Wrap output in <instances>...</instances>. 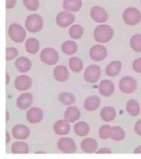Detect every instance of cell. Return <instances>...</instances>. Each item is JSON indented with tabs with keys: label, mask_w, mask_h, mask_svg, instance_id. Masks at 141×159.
<instances>
[{
	"label": "cell",
	"mask_w": 141,
	"mask_h": 159,
	"mask_svg": "<svg viewBox=\"0 0 141 159\" xmlns=\"http://www.w3.org/2000/svg\"><path fill=\"white\" fill-rule=\"evenodd\" d=\"M57 147L60 151L66 153H73L76 151V145L73 139L69 138H62L59 139Z\"/></svg>",
	"instance_id": "9"
},
{
	"label": "cell",
	"mask_w": 141,
	"mask_h": 159,
	"mask_svg": "<svg viewBox=\"0 0 141 159\" xmlns=\"http://www.w3.org/2000/svg\"><path fill=\"white\" fill-rule=\"evenodd\" d=\"M43 112L38 107H32L28 110L26 113V118L29 123L32 124H38L42 120Z\"/></svg>",
	"instance_id": "12"
},
{
	"label": "cell",
	"mask_w": 141,
	"mask_h": 159,
	"mask_svg": "<svg viewBox=\"0 0 141 159\" xmlns=\"http://www.w3.org/2000/svg\"><path fill=\"white\" fill-rule=\"evenodd\" d=\"M125 137V133L122 127L115 126L112 127L111 138L113 140L119 141L122 140Z\"/></svg>",
	"instance_id": "32"
},
{
	"label": "cell",
	"mask_w": 141,
	"mask_h": 159,
	"mask_svg": "<svg viewBox=\"0 0 141 159\" xmlns=\"http://www.w3.org/2000/svg\"><path fill=\"white\" fill-rule=\"evenodd\" d=\"M12 152L14 154H27L29 153L28 145L24 142H15L12 144Z\"/></svg>",
	"instance_id": "27"
},
{
	"label": "cell",
	"mask_w": 141,
	"mask_h": 159,
	"mask_svg": "<svg viewBox=\"0 0 141 159\" xmlns=\"http://www.w3.org/2000/svg\"><path fill=\"white\" fill-rule=\"evenodd\" d=\"M99 90L100 94L103 96L110 97L114 92V84L111 80H103L99 84Z\"/></svg>",
	"instance_id": "13"
},
{
	"label": "cell",
	"mask_w": 141,
	"mask_h": 159,
	"mask_svg": "<svg viewBox=\"0 0 141 159\" xmlns=\"http://www.w3.org/2000/svg\"><path fill=\"white\" fill-rule=\"evenodd\" d=\"M89 55L91 59L95 61H101L106 58L108 51L103 45L96 44L90 48Z\"/></svg>",
	"instance_id": "8"
},
{
	"label": "cell",
	"mask_w": 141,
	"mask_h": 159,
	"mask_svg": "<svg viewBox=\"0 0 141 159\" xmlns=\"http://www.w3.org/2000/svg\"><path fill=\"white\" fill-rule=\"evenodd\" d=\"M6 121L7 122H8L9 119V114L8 112L7 111H6Z\"/></svg>",
	"instance_id": "46"
},
{
	"label": "cell",
	"mask_w": 141,
	"mask_h": 159,
	"mask_svg": "<svg viewBox=\"0 0 141 159\" xmlns=\"http://www.w3.org/2000/svg\"><path fill=\"white\" fill-rule=\"evenodd\" d=\"M134 129L138 135L141 136V119L138 120L135 123Z\"/></svg>",
	"instance_id": "40"
},
{
	"label": "cell",
	"mask_w": 141,
	"mask_h": 159,
	"mask_svg": "<svg viewBox=\"0 0 141 159\" xmlns=\"http://www.w3.org/2000/svg\"><path fill=\"white\" fill-rule=\"evenodd\" d=\"M90 15L93 20L98 23L106 22L108 19L106 11L102 7L95 6L91 8Z\"/></svg>",
	"instance_id": "11"
},
{
	"label": "cell",
	"mask_w": 141,
	"mask_h": 159,
	"mask_svg": "<svg viewBox=\"0 0 141 159\" xmlns=\"http://www.w3.org/2000/svg\"><path fill=\"white\" fill-rule=\"evenodd\" d=\"M111 153V150L106 148H101L96 152V153H97V154H103V153L110 154Z\"/></svg>",
	"instance_id": "42"
},
{
	"label": "cell",
	"mask_w": 141,
	"mask_h": 159,
	"mask_svg": "<svg viewBox=\"0 0 141 159\" xmlns=\"http://www.w3.org/2000/svg\"><path fill=\"white\" fill-rule=\"evenodd\" d=\"M12 134L14 138L17 140H25L30 134V129L26 126L18 125L15 126L12 129Z\"/></svg>",
	"instance_id": "14"
},
{
	"label": "cell",
	"mask_w": 141,
	"mask_h": 159,
	"mask_svg": "<svg viewBox=\"0 0 141 159\" xmlns=\"http://www.w3.org/2000/svg\"><path fill=\"white\" fill-rule=\"evenodd\" d=\"M133 68L138 73H141V57L136 59L133 61Z\"/></svg>",
	"instance_id": "39"
},
{
	"label": "cell",
	"mask_w": 141,
	"mask_h": 159,
	"mask_svg": "<svg viewBox=\"0 0 141 159\" xmlns=\"http://www.w3.org/2000/svg\"><path fill=\"white\" fill-rule=\"evenodd\" d=\"M58 52L52 48L43 49L40 54V60L42 62L48 65H56L59 61Z\"/></svg>",
	"instance_id": "5"
},
{
	"label": "cell",
	"mask_w": 141,
	"mask_h": 159,
	"mask_svg": "<svg viewBox=\"0 0 141 159\" xmlns=\"http://www.w3.org/2000/svg\"><path fill=\"white\" fill-rule=\"evenodd\" d=\"M15 66L17 70L21 73H26L30 70L32 67L31 62L28 58L21 57L16 59Z\"/></svg>",
	"instance_id": "24"
},
{
	"label": "cell",
	"mask_w": 141,
	"mask_h": 159,
	"mask_svg": "<svg viewBox=\"0 0 141 159\" xmlns=\"http://www.w3.org/2000/svg\"><path fill=\"white\" fill-rule=\"evenodd\" d=\"M111 128L109 125H102L99 130V135L103 140H106L111 137Z\"/></svg>",
	"instance_id": "36"
},
{
	"label": "cell",
	"mask_w": 141,
	"mask_h": 159,
	"mask_svg": "<svg viewBox=\"0 0 141 159\" xmlns=\"http://www.w3.org/2000/svg\"><path fill=\"white\" fill-rule=\"evenodd\" d=\"M75 16L73 13L62 11L58 14L56 18L57 25L62 28H67L74 22Z\"/></svg>",
	"instance_id": "10"
},
{
	"label": "cell",
	"mask_w": 141,
	"mask_h": 159,
	"mask_svg": "<svg viewBox=\"0 0 141 159\" xmlns=\"http://www.w3.org/2000/svg\"><path fill=\"white\" fill-rule=\"evenodd\" d=\"M16 4V0H6L7 9H11L15 7Z\"/></svg>",
	"instance_id": "41"
},
{
	"label": "cell",
	"mask_w": 141,
	"mask_h": 159,
	"mask_svg": "<svg viewBox=\"0 0 141 159\" xmlns=\"http://www.w3.org/2000/svg\"><path fill=\"white\" fill-rule=\"evenodd\" d=\"M55 79L60 82H65L69 78V72L66 66L60 65L55 68L53 71Z\"/></svg>",
	"instance_id": "17"
},
{
	"label": "cell",
	"mask_w": 141,
	"mask_h": 159,
	"mask_svg": "<svg viewBox=\"0 0 141 159\" xmlns=\"http://www.w3.org/2000/svg\"><path fill=\"white\" fill-rule=\"evenodd\" d=\"M10 81V77L7 73H6V84H7Z\"/></svg>",
	"instance_id": "45"
},
{
	"label": "cell",
	"mask_w": 141,
	"mask_h": 159,
	"mask_svg": "<svg viewBox=\"0 0 141 159\" xmlns=\"http://www.w3.org/2000/svg\"><path fill=\"white\" fill-rule=\"evenodd\" d=\"M39 41L35 38H29L25 43L26 51L31 54H37L39 51Z\"/></svg>",
	"instance_id": "26"
},
{
	"label": "cell",
	"mask_w": 141,
	"mask_h": 159,
	"mask_svg": "<svg viewBox=\"0 0 141 159\" xmlns=\"http://www.w3.org/2000/svg\"><path fill=\"white\" fill-rule=\"evenodd\" d=\"M130 45L133 51L141 52V34H135L131 38Z\"/></svg>",
	"instance_id": "35"
},
{
	"label": "cell",
	"mask_w": 141,
	"mask_h": 159,
	"mask_svg": "<svg viewBox=\"0 0 141 159\" xmlns=\"http://www.w3.org/2000/svg\"><path fill=\"white\" fill-rule=\"evenodd\" d=\"M10 141L9 134L7 132H6V143H8Z\"/></svg>",
	"instance_id": "44"
},
{
	"label": "cell",
	"mask_w": 141,
	"mask_h": 159,
	"mask_svg": "<svg viewBox=\"0 0 141 159\" xmlns=\"http://www.w3.org/2000/svg\"><path fill=\"white\" fill-rule=\"evenodd\" d=\"M43 25V19L40 15L37 14L29 15L25 20L26 29L32 33L39 32L42 29Z\"/></svg>",
	"instance_id": "2"
},
{
	"label": "cell",
	"mask_w": 141,
	"mask_h": 159,
	"mask_svg": "<svg viewBox=\"0 0 141 159\" xmlns=\"http://www.w3.org/2000/svg\"><path fill=\"white\" fill-rule=\"evenodd\" d=\"M7 31L10 38L16 43H21L26 39V31L19 24H11L8 27Z\"/></svg>",
	"instance_id": "4"
},
{
	"label": "cell",
	"mask_w": 141,
	"mask_h": 159,
	"mask_svg": "<svg viewBox=\"0 0 141 159\" xmlns=\"http://www.w3.org/2000/svg\"><path fill=\"white\" fill-rule=\"evenodd\" d=\"M114 31L112 28L107 25L97 26L94 32L95 40L100 43H106L111 41L113 38Z\"/></svg>",
	"instance_id": "1"
},
{
	"label": "cell",
	"mask_w": 141,
	"mask_h": 159,
	"mask_svg": "<svg viewBox=\"0 0 141 159\" xmlns=\"http://www.w3.org/2000/svg\"><path fill=\"white\" fill-rule=\"evenodd\" d=\"M116 115V111L115 109L111 106L105 107L103 108L100 113L101 119L107 122L114 120Z\"/></svg>",
	"instance_id": "22"
},
{
	"label": "cell",
	"mask_w": 141,
	"mask_h": 159,
	"mask_svg": "<svg viewBox=\"0 0 141 159\" xmlns=\"http://www.w3.org/2000/svg\"><path fill=\"white\" fill-rule=\"evenodd\" d=\"M122 66V63L120 61H114L111 62L106 67V74L111 78L117 76L121 70Z\"/></svg>",
	"instance_id": "23"
},
{
	"label": "cell",
	"mask_w": 141,
	"mask_h": 159,
	"mask_svg": "<svg viewBox=\"0 0 141 159\" xmlns=\"http://www.w3.org/2000/svg\"><path fill=\"white\" fill-rule=\"evenodd\" d=\"M141 3V0H140Z\"/></svg>",
	"instance_id": "47"
},
{
	"label": "cell",
	"mask_w": 141,
	"mask_h": 159,
	"mask_svg": "<svg viewBox=\"0 0 141 159\" xmlns=\"http://www.w3.org/2000/svg\"><path fill=\"white\" fill-rule=\"evenodd\" d=\"M82 6V0H64L63 7L66 10L72 12H77Z\"/></svg>",
	"instance_id": "25"
},
{
	"label": "cell",
	"mask_w": 141,
	"mask_h": 159,
	"mask_svg": "<svg viewBox=\"0 0 141 159\" xmlns=\"http://www.w3.org/2000/svg\"><path fill=\"white\" fill-rule=\"evenodd\" d=\"M81 147L83 151L87 153H95L98 149V143L95 139L87 138L84 139L81 143Z\"/></svg>",
	"instance_id": "20"
},
{
	"label": "cell",
	"mask_w": 141,
	"mask_h": 159,
	"mask_svg": "<svg viewBox=\"0 0 141 159\" xmlns=\"http://www.w3.org/2000/svg\"><path fill=\"white\" fill-rule=\"evenodd\" d=\"M137 87L136 80L133 77L125 76L120 80L119 88L120 90L125 94H130L136 90Z\"/></svg>",
	"instance_id": "7"
},
{
	"label": "cell",
	"mask_w": 141,
	"mask_h": 159,
	"mask_svg": "<svg viewBox=\"0 0 141 159\" xmlns=\"http://www.w3.org/2000/svg\"><path fill=\"white\" fill-rule=\"evenodd\" d=\"M59 101L65 106L73 104L75 101V97L74 95L69 92H63L58 96Z\"/></svg>",
	"instance_id": "34"
},
{
	"label": "cell",
	"mask_w": 141,
	"mask_h": 159,
	"mask_svg": "<svg viewBox=\"0 0 141 159\" xmlns=\"http://www.w3.org/2000/svg\"><path fill=\"white\" fill-rule=\"evenodd\" d=\"M122 18L124 22L128 25L135 26L141 21V13L137 8L129 7L124 11Z\"/></svg>",
	"instance_id": "3"
},
{
	"label": "cell",
	"mask_w": 141,
	"mask_h": 159,
	"mask_svg": "<svg viewBox=\"0 0 141 159\" xmlns=\"http://www.w3.org/2000/svg\"><path fill=\"white\" fill-rule=\"evenodd\" d=\"M101 76V69L98 65H90L85 69L84 77L85 81L90 84H94L98 82Z\"/></svg>",
	"instance_id": "6"
},
{
	"label": "cell",
	"mask_w": 141,
	"mask_h": 159,
	"mask_svg": "<svg viewBox=\"0 0 141 159\" xmlns=\"http://www.w3.org/2000/svg\"><path fill=\"white\" fill-rule=\"evenodd\" d=\"M81 113L78 108L75 106L70 107L66 110L64 119L69 123H73L80 118Z\"/></svg>",
	"instance_id": "19"
},
{
	"label": "cell",
	"mask_w": 141,
	"mask_h": 159,
	"mask_svg": "<svg viewBox=\"0 0 141 159\" xmlns=\"http://www.w3.org/2000/svg\"><path fill=\"white\" fill-rule=\"evenodd\" d=\"M69 66L72 71L79 73L83 69V61L78 57H72L69 61Z\"/></svg>",
	"instance_id": "31"
},
{
	"label": "cell",
	"mask_w": 141,
	"mask_h": 159,
	"mask_svg": "<svg viewBox=\"0 0 141 159\" xmlns=\"http://www.w3.org/2000/svg\"><path fill=\"white\" fill-rule=\"evenodd\" d=\"M24 6L28 10L36 11L39 7V0H23Z\"/></svg>",
	"instance_id": "37"
},
{
	"label": "cell",
	"mask_w": 141,
	"mask_h": 159,
	"mask_svg": "<svg viewBox=\"0 0 141 159\" xmlns=\"http://www.w3.org/2000/svg\"><path fill=\"white\" fill-rule=\"evenodd\" d=\"M77 50V46L74 41H67L63 42L62 45V51L66 55H72Z\"/></svg>",
	"instance_id": "30"
},
{
	"label": "cell",
	"mask_w": 141,
	"mask_h": 159,
	"mask_svg": "<svg viewBox=\"0 0 141 159\" xmlns=\"http://www.w3.org/2000/svg\"><path fill=\"white\" fill-rule=\"evenodd\" d=\"M31 78L26 75L18 76L15 80V88L19 91H25L30 88L32 85Z\"/></svg>",
	"instance_id": "15"
},
{
	"label": "cell",
	"mask_w": 141,
	"mask_h": 159,
	"mask_svg": "<svg viewBox=\"0 0 141 159\" xmlns=\"http://www.w3.org/2000/svg\"><path fill=\"white\" fill-rule=\"evenodd\" d=\"M74 130L77 135L84 137L89 133L90 127L88 124L85 122H79L74 125Z\"/></svg>",
	"instance_id": "29"
},
{
	"label": "cell",
	"mask_w": 141,
	"mask_h": 159,
	"mask_svg": "<svg viewBox=\"0 0 141 159\" xmlns=\"http://www.w3.org/2000/svg\"><path fill=\"white\" fill-rule=\"evenodd\" d=\"M18 51L16 48L7 47L6 49V60L8 61L14 59L18 56Z\"/></svg>",
	"instance_id": "38"
},
{
	"label": "cell",
	"mask_w": 141,
	"mask_h": 159,
	"mask_svg": "<svg viewBox=\"0 0 141 159\" xmlns=\"http://www.w3.org/2000/svg\"><path fill=\"white\" fill-rule=\"evenodd\" d=\"M135 154H141V146L137 147L133 152Z\"/></svg>",
	"instance_id": "43"
},
{
	"label": "cell",
	"mask_w": 141,
	"mask_h": 159,
	"mask_svg": "<svg viewBox=\"0 0 141 159\" xmlns=\"http://www.w3.org/2000/svg\"><path fill=\"white\" fill-rule=\"evenodd\" d=\"M126 110L131 116H136L139 114L140 107L139 103L136 100L131 99L127 103Z\"/></svg>",
	"instance_id": "28"
},
{
	"label": "cell",
	"mask_w": 141,
	"mask_h": 159,
	"mask_svg": "<svg viewBox=\"0 0 141 159\" xmlns=\"http://www.w3.org/2000/svg\"><path fill=\"white\" fill-rule=\"evenodd\" d=\"M71 126L68 122L63 120H61L55 123L53 129L56 134L59 135H65L69 133Z\"/></svg>",
	"instance_id": "18"
},
{
	"label": "cell",
	"mask_w": 141,
	"mask_h": 159,
	"mask_svg": "<svg viewBox=\"0 0 141 159\" xmlns=\"http://www.w3.org/2000/svg\"><path fill=\"white\" fill-rule=\"evenodd\" d=\"M84 33V28L79 24L73 25L69 30V34L71 38L74 39H80Z\"/></svg>",
	"instance_id": "33"
},
{
	"label": "cell",
	"mask_w": 141,
	"mask_h": 159,
	"mask_svg": "<svg viewBox=\"0 0 141 159\" xmlns=\"http://www.w3.org/2000/svg\"><path fill=\"white\" fill-rule=\"evenodd\" d=\"M100 104V100L99 97L93 95L88 97L85 100L84 106L85 110L88 111H94L98 109Z\"/></svg>",
	"instance_id": "21"
},
{
	"label": "cell",
	"mask_w": 141,
	"mask_h": 159,
	"mask_svg": "<svg viewBox=\"0 0 141 159\" xmlns=\"http://www.w3.org/2000/svg\"><path fill=\"white\" fill-rule=\"evenodd\" d=\"M33 101V96L30 93H26L18 97L16 102L17 107L22 110H26L32 105Z\"/></svg>",
	"instance_id": "16"
}]
</instances>
